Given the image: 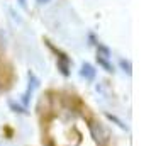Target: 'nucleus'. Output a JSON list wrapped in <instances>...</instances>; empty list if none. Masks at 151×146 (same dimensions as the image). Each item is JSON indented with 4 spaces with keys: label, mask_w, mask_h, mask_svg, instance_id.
<instances>
[{
    "label": "nucleus",
    "mask_w": 151,
    "mask_h": 146,
    "mask_svg": "<svg viewBox=\"0 0 151 146\" xmlns=\"http://www.w3.org/2000/svg\"><path fill=\"white\" fill-rule=\"evenodd\" d=\"M39 2H48V0H39Z\"/></svg>",
    "instance_id": "f03ea898"
},
{
    "label": "nucleus",
    "mask_w": 151,
    "mask_h": 146,
    "mask_svg": "<svg viewBox=\"0 0 151 146\" xmlns=\"http://www.w3.org/2000/svg\"><path fill=\"white\" fill-rule=\"evenodd\" d=\"M39 131L42 146H117L107 124L71 92L42 95Z\"/></svg>",
    "instance_id": "f257e3e1"
}]
</instances>
